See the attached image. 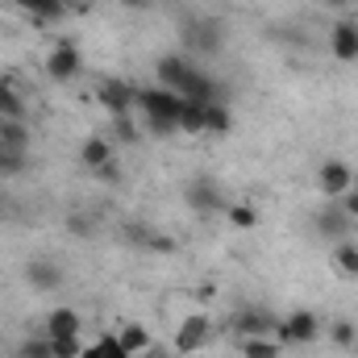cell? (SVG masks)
<instances>
[{
  "label": "cell",
  "mask_w": 358,
  "mask_h": 358,
  "mask_svg": "<svg viewBox=\"0 0 358 358\" xmlns=\"http://www.w3.org/2000/svg\"><path fill=\"white\" fill-rule=\"evenodd\" d=\"M159 84L171 88L183 100H217V84L187 59V55H167L159 59Z\"/></svg>",
  "instance_id": "obj_1"
},
{
  "label": "cell",
  "mask_w": 358,
  "mask_h": 358,
  "mask_svg": "<svg viewBox=\"0 0 358 358\" xmlns=\"http://www.w3.org/2000/svg\"><path fill=\"white\" fill-rule=\"evenodd\" d=\"M317 338H321V317L308 313V308H296V313H287L275 325V342L279 346H313Z\"/></svg>",
  "instance_id": "obj_2"
},
{
  "label": "cell",
  "mask_w": 358,
  "mask_h": 358,
  "mask_svg": "<svg viewBox=\"0 0 358 358\" xmlns=\"http://www.w3.org/2000/svg\"><path fill=\"white\" fill-rule=\"evenodd\" d=\"M183 113V96H176L163 84H150V88H138V117H155V121H176Z\"/></svg>",
  "instance_id": "obj_3"
},
{
  "label": "cell",
  "mask_w": 358,
  "mask_h": 358,
  "mask_svg": "<svg viewBox=\"0 0 358 358\" xmlns=\"http://www.w3.org/2000/svg\"><path fill=\"white\" fill-rule=\"evenodd\" d=\"M183 46H187L192 55H217V50L225 46V25L213 21V17L187 21V25H183Z\"/></svg>",
  "instance_id": "obj_4"
},
{
  "label": "cell",
  "mask_w": 358,
  "mask_h": 358,
  "mask_svg": "<svg viewBox=\"0 0 358 358\" xmlns=\"http://www.w3.org/2000/svg\"><path fill=\"white\" fill-rule=\"evenodd\" d=\"M208 338H213V321H208L204 313H187V317L176 325V350L179 355H196V350H204Z\"/></svg>",
  "instance_id": "obj_5"
},
{
  "label": "cell",
  "mask_w": 358,
  "mask_h": 358,
  "mask_svg": "<svg viewBox=\"0 0 358 358\" xmlns=\"http://www.w3.org/2000/svg\"><path fill=\"white\" fill-rule=\"evenodd\" d=\"M96 96H100V104L113 113V121H117V117H138V88H129L125 80H104V84L96 88Z\"/></svg>",
  "instance_id": "obj_6"
},
{
  "label": "cell",
  "mask_w": 358,
  "mask_h": 358,
  "mask_svg": "<svg viewBox=\"0 0 358 358\" xmlns=\"http://www.w3.org/2000/svg\"><path fill=\"white\" fill-rule=\"evenodd\" d=\"M187 208L192 213H200V217H208V213H225L229 204H225V196H221V187L213 183L208 176H196L192 183H187Z\"/></svg>",
  "instance_id": "obj_7"
},
{
  "label": "cell",
  "mask_w": 358,
  "mask_h": 358,
  "mask_svg": "<svg viewBox=\"0 0 358 358\" xmlns=\"http://www.w3.org/2000/svg\"><path fill=\"white\" fill-rule=\"evenodd\" d=\"M317 187H321V196L342 200V196L355 187V171H350V163H342V159L321 163V171H317Z\"/></svg>",
  "instance_id": "obj_8"
},
{
  "label": "cell",
  "mask_w": 358,
  "mask_h": 358,
  "mask_svg": "<svg viewBox=\"0 0 358 358\" xmlns=\"http://www.w3.org/2000/svg\"><path fill=\"white\" fill-rule=\"evenodd\" d=\"M80 67H84V59H80V46H76V42H59V46L46 55V76H50V80H59V84L76 80V76H80Z\"/></svg>",
  "instance_id": "obj_9"
},
{
  "label": "cell",
  "mask_w": 358,
  "mask_h": 358,
  "mask_svg": "<svg viewBox=\"0 0 358 358\" xmlns=\"http://www.w3.org/2000/svg\"><path fill=\"white\" fill-rule=\"evenodd\" d=\"M329 55L342 59V63H355L358 59V21L355 17H338L334 29H329Z\"/></svg>",
  "instance_id": "obj_10"
},
{
  "label": "cell",
  "mask_w": 358,
  "mask_h": 358,
  "mask_svg": "<svg viewBox=\"0 0 358 358\" xmlns=\"http://www.w3.org/2000/svg\"><path fill=\"white\" fill-rule=\"evenodd\" d=\"M317 229H321V238H329V242H346L350 229H355V221L346 217V208H342L338 200H329V204L317 213Z\"/></svg>",
  "instance_id": "obj_11"
},
{
  "label": "cell",
  "mask_w": 358,
  "mask_h": 358,
  "mask_svg": "<svg viewBox=\"0 0 358 358\" xmlns=\"http://www.w3.org/2000/svg\"><path fill=\"white\" fill-rule=\"evenodd\" d=\"M80 334H84V321H80L76 308H55V313H46V325H42V338H46V342H55V338H80Z\"/></svg>",
  "instance_id": "obj_12"
},
{
  "label": "cell",
  "mask_w": 358,
  "mask_h": 358,
  "mask_svg": "<svg viewBox=\"0 0 358 358\" xmlns=\"http://www.w3.org/2000/svg\"><path fill=\"white\" fill-rule=\"evenodd\" d=\"M0 146H4V155H25L29 150L25 117H0Z\"/></svg>",
  "instance_id": "obj_13"
},
{
  "label": "cell",
  "mask_w": 358,
  "mask_h": 358,
  "mask_svg": "<svg viewBox=\"0 0 358 358\" xmlns=\"http://www.w3.org/2000/svg\"><path fill=\"white\" fill-rule=\"evenodd\" d=\"M25 279H29L34 292H55V287L63 283V271H59L55 259H34V263L25 267Z\"/></svg>",
  "instance_id": "obj_14"
},
{
  "label": "cell",
  "mask_w": 358,
  "mask_h": 358,
  "mask_svg": "<svg viewBox=\"0 0 358 358\" xmlns=\"http://www.w3.org/2000/svg\"><path fill=\"white\" fill-rule=\"evenodd\" d=\"M275 317H267L263 308H242L238 317H234V329L242 334V338H259V334H275Z\"/></svg>",
  "instance_id": "obj_15"
},
{
  "label": "cell",
  "mask_w": 358,
  "mask_h": 358,
  "mask_svg": "<svg viewBox=\"0 0 358 358\" xmlns=\"http://www.w3.org/2000/svg\"><path fill=\"white\" fill-rule=\"evenodd\" d=\"M113 150H117V142H113V138H100V134H92L88 142L80 146V159H84V167L100 171L104 163H113Z\"/></svg>",
  "instance_id": "obj_16"
},
{
  "label": "cell",
  "mask_w": 358,
  "mask_h": 358,
  "mask_svg": "<svg viewBox=\"0 0 358 358\" xmlns=\"http://www.w3.org/2000/svg\"><path fill=\"white\" fill-rule=\"evenodd\" d=\"M17 8H25L29 17H38V21H59L63 13H67V0H13Z\"/></svg>",
  "instance_id": "obj_17"
},
{
  "label": "cell",
  "mask_w": 358,
  "mask_h": 358,
  "mask_svg": "<svg viewBox=\"0 0 358 358\" xmlns=\"http://www.w3.org/2000/svg\"><path fill=\"white\" fill-rule=\"evenodd\" d=\"M334 267L342 271L346 279H358V242H355V238L334 242Z\"/></svg>",
  "instance_id": "obj_18"
},
{
  "label": "cell",
  "mask_w": 358,
  "mask_h": 358,
  "mask_svg": "<svg viewBox=\"0 0 358 358\" xmlns=\"http://www.w3.org/2000/svg\"><path fill=\"white\" fill-rule=\"evenodd\" d=\"M204 104H208V100H183L179 134H204Z\"/></svg>",
  "instance_id": "obj_19"
},
{
  "label": "cell",
  "mask_w": 358,
  "mask_h": 358,
  "mask_svg": "<svg viewBox=\"0 0 358 358\" xmlns=\"http://www.w3.org/2000/svg\"><path fill=\"white\" fill-rule=\"evenodd\" d=\"M117 342L138 358V355H146V350H150V329H146V325H125V329L117 334Z\"/></svg>",
  "instance_id": "obj_20"
},
{
  "label": "cell",
  "mask_w": 358,
  "mask_h": 358,
  "mask_svg": "<svg viewBox=\"0 0 358 358\" xmlns=\"http://www.w3.org/2000/svg\"><path fill=\"white\" fill-rule=\"evenodd\" d=\"M279 342L271 334H259V338H242V358H279Z\"/></svg>",
  "instance_id": "obj_21"
},
{
  "label": "cell",
  "mask_w": 358,
  "mask_h": 358,
  "mask_svg": "<svg viewBox=\"0 0 358 358\" xmlns=\"http://www.w3.org/2000/svg\"><path fill=\"white\" fill-rule=\"evenodd\" d=\"M229 129V108L221 100H208L204 104V134H225Z\"/></svg>",
  "instance_id": "obj_22"
},
{
  "label": "cell",
  "mask_w": 358,
  "mask_h": 358,
  "mask_svg": "<svg viewBox=\"0 0 358 358\" xmlns=\"http://www.w3.org/2000/svg\"><path fill=\"white\" fill-rule=\"evenodd\" d=\"M84 358H134L121 342H117V334L113 338H100L96 346H84Z\"/></svg>",
  "instance_id": "obj_23"
},
{
  "label": "cell",
  "mask_w": 358,
  "mask_h": 358,
  "mask_svg": "<svg viewBox=\"0 0 358 358\" xmlns=\"http://www.w3.org/2000/svg\"><path fill=\"white\" fill-rule=\"evenodd\" d=\"M0 117H25V104H21V96L13 92V84L0 76Z\"/></svg>",
  "instance_id": "obj_24"
},
{
  "label": "cell",
  "mask_w": 358,
  "mask_h": 358,
  "mask_svg": "<svg viewBox=\"0 0 358 358\" xmlns=\"http://www.w3.org/2000/svg\"><path fill=\"white\" fill-rule=\"evenodd\" d=\"M225 217H229V225H238V229H250V225L259 221L255 204H229V208H225Z\"/></svg>",
  "instance_id": "obj_25"
},
{
  "label": "cell",
  "mask_w": 358,
  "mask_h": 358,
  "mask_svg": "<svg viewBox=\"0 0 358 358\" xmlns=\"http://www.w3.org/2000/svg\"><path fill=\"white\" fill-rule=\"evenodd\" d=\"M50 358H84V342L80 338H55L50 342Z\"/></svg>",
  "instance_id": "obj_26"
},
{
  "label": "cell",
  "mask_w": 358,
  "mask_h": 358,
  "mask_svg": "<svg viewBox=\"0 0 358 358\" xmlns=\"http://www.w3.org/2000/svg\"><path fill=\"white\" fill-rule=\"evenodd\" d=\"M329 338H334V346H355V325H350V321H334V325H329Z\"/></svg>",
  "instance_id": "obj_27"
},
{
  "label": "cell",
  "mask_w": 358,
  "mask_h": 358,
  "mask_svg": "<svg viewBox=\"0 0 358 358\" xmlns=\"http://www.w3.org/2000/svg\"><path fill=\"white\" fill-rule=\"evenodd\" d=\"M21 358H50V342L46 338H29V342H21Z\"/></svg>",
  "instance_id": "obj_28"
},
{
  "label": "cell",
  "mask_w": 358,
  "mask_h": 358,
  "mask_svg": "<svg viewBox=\"0 0 358 358\" xmlns=\"http://www.w3.org/2000/svg\"><path fill=\"white\" fill-rule=\"evenodd\" d=\"M338 204L346 208V217H350V221H358V183L346 192V196H342V200H338Z\"/></svg>",
  "instance_id": "obj_29"
},
{
  "label": "cell",
  "mask_w": 358,
  "mask_h": 358,
  "mask_svg": "<svg viewBox=\"0 0 358 358\" xmlns=\"http://www.w3.org/2000/svg\"><path fill=\"white\" fill-rule=\"evenodd\" d=\"M96 176H100V179H108V183H113V179L121 176V167H117V159H113V163H104V167H100Z\"/></svg>",
  "instance_id": "obj_30"
},
{
  "label": "cell",
  "mask_w": 358,
  "mask_h": 358,
  "mask_svg": "<svg viewBox=\"0 0 358 358\" xmlns=\"http://www.w3.org/2000/svg\"><path fill=\"white\" fill-rule=\"evenodd\" d=\"M325 4H329V8H338V13H346V8H350L355 0H325Z\"/></svg>",
  "instance_id": "obj_31"
},
{
  "label": "cell",
  "mask_w": 358,
  "mask_h": 358,
  "mask_svg": "<svg viewBox=\"0 0 358 358\" xmlns=\"http://www.w3.org/2000/svg\"><path fill=\"white\" fill-rule=\"evenodd\" d=\"M121 4H125V8H150L155 0H121Z\"/></svg>",
  "instance_id": "obj_32"
},
{
  "label": "cell",
  "mask_w": 358,
  "mask_h": 358,
  "mask_svg": "<svg viewBox=\"0 0 358 358\" xmlns=\"http://www.w3.org/2000/svg\"><path fill=\"white\" fill-rule=\"evenodd\" d=\"M88 4H92V0H67V8H80V13H84Z\"/></svg>",
  "instance_id": "obj_33"
},
{
  "label": "cell",
  "mask_w": 358,
  "mask_h": 358,
  "mask_svg": "<svg viewBox=\"0 0 358 358\" xmlns=\"http://www.w3.org/2000/svg\"><path fill=\"white\" fill-rule=\"evenodd\" d=\"M138 358H163V355H150V350H146V355H138Z\"/></svg>",
  "instance_id": "obj_34"
},
{
  "label": "cell",
  "mask_w": 358,
  "mask_h": 358,
  "mask_svg": "<svg viewBox=\"0 0 358 358\" xmlns=\"http://www.w3.org/2000/svg\"><path fill=\"white\" fill-rule=\"evenodd\" d=\"M355 4H358V0H355Z\"/></svg>",
  "instance_id": "obj_35"
}]
</instances>
